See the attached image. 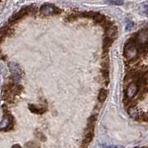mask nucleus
<instances>
[{
    "instance_id": "f257e3e1",
    "label": "nucleus",
    "mask_w": 148,
    "mask_h": 148,
    "mask_svg": "<svg viewBox=\"0 0 148 148\" xmlns=\"http://www.w3.org/2000/svg\"><path fill=\"white\" fill-rule=\"evenodd\" d=\"M22 91H23V87L21 84L14 82L10 80L3 87L2 97L8 103H13L15 101L16 97L18 95H20Z\"/></svg>"
},
{
    "instance_id": "f03ea898",
    "label": "nucleus",
    "mask_w": 148,
    "mask_h": 148,
    "mask_svg": "<svg viewBox=\"0 0 148 148\" xmlns=\"http://www.w3.org/2000/svg\"><path fill=\"white\" fill-rule=\"evenodd\" d=\"M3 111H4V119L0 122V131H10L14 127V118L12 115L9 113L8 109L7 108L6 106H3Z\"/></svg>"
},
{
    "instance_id": "7ed1b4c3",
    "label": "nucleus",
    "mask_w": 148,
    "mask_h": 148,
    "mask_svg": "<svg viewBox=\"0 0 148 148\" xmlns=\"http://www.w3.org/2000/svg\"><path fill=\"white\" fill-rule=\"evenodd\" d=\"M8 68L10 69L11 71V79L10 80L16 83H18L23 76V71L21 67L16 62L8 63Z\"/></svg>"
},
{
    "instance_id": "20e7f679",
    "label": "nucleus",
    "mask_w": 148,
    "mask_h": 148,
    "mask_svg": "<svg viewBox=\"0 0 148 148\" xmlns=\"http://www.w3.org/2000/svg\"><path fill=\"white\" fill-rule=\"evenodd\" d=\"M139 50L135 42H129L124 47V56L129 60H133L138 57Z\"/></svg>"
},
{
    "instance_id": "39448f33",
    "label": "nucleus",
    "mask_w": 148,
    "mask_h": 148,
    "mask_svg": "<svg viewBox=\"0 0 148 148\" xmlns=\"http://www.w3.org/2000/svg\"><path fill=\"white\" fill-rule=\"evenodd\" d=\"M39 11L42 15L44 16H53V15H58L62 12V10L59 8L56 7L53 4H44L39 8Z\"/></svg>"
},
{
    "instance_id": "423d86ee",
    "label": "nucleus",
    "mask_w": 148,
    "mask_h": 148,
    "mask_svg": "<svg viewBox=\"0 0 148 148\" xmlns=\"http://www.w3.org/2000/svg\"><path fill=\"white\" fill-rule=\"evenodd\" d=\"M27 15H29V11H28L27 7H24V8H21L17 13L14 14V15L10 18V20L8 21V23H10L11 25H13L14 23H16L17 21L21 20L22 18L26 17Z\"/></svg>"
},
{
    "instance_id": "0eeeda50",
    "label": "nucleus",
    "mask_w": 148,
    "mask_h": 148,
    "mask_svg": "<svg viewBox=\"0 0 148 148\" xmlns=\"http://www.w3.org/2000/svg\"><path fill=\"white\" fill-rule=\"evenodd\" d=\"M137 92H138V84H137L136 82H132L127 88V90H126V97H127V98H129V99H132V98H133V97L136 95Z\"/></svg>"
},
{
    "instance_id": "6e6552de",
    "label": "nucleus",
    "mask_w": 148,
    "mask_h": 148,
    "mask_svg": "<svg viewBox=\"0 0 148 148\" xmlns=\"http://www.w3.org/2000/svg\"><path fill=\"white\" fill-rule=\"evenodd\" d=\"M137 41H138V43L142 45H147L148 44V32L145 30L139 32V34H137Z\"/></svg>"
},
{
    "instance_id": "1a4fd4ad",
    "label": "nucleus",
    "mask_w": 148,
    "mask_h": 148,
    "mask_svg": "<svg viewBox=\"0 0 148 148\" xmlns=\"http://www.w3.org/2000/svg\"><path fill=\"white\" fill-rule=\"evenodd\" d=\"M29 108L30 110L32 111V113H35V114H44L46 110H47V108H37V106H35L34 105H29Z\"/></svg>"
},
{
    "instance_id": "9d476101",
    "label": "nucleus",
    "mask_w": 148,
    "mask_h": 148,
    "mask_svg": "<svg viewBox=\"0 0 148 148\" xmlns=\"http://www.w3.org/2000/svg\"><path fill=\"white\" fill-rule=\"evenodd\" d=\"M108 90H106V89H101L100 92H99V94H98V101L101 102V103H103V102H105L106 99V97H108Z\"/></svg>"
},
{
    "instance_id": "9b49d317",
    "label": "nucleus",
    "mask_w": 148,
    "mask_h": 148,
    "mask_svg": "<svg viewBox=\"0 0 148 148\" xmlns=\"http://www.w3.org/2000/svg\"><path fill=\"white\" fill-rule=\"evenodd\" d=\"M78 18H79V14H71V15H69L68 17H66V18H65V21L72 22V21H75Z\"/></svg>"
},
{
    "instance_id": "f8f14e48",
    "label": "nucleus",
    "mask_w": 148,
    "mask_h": 148,
    "mask_svg": "<svg viewBox=\"0 0 148 148\" xmlns=\"http://www.w3.org/2000/svg\"><path fill=\"white\" fill-rule=\"evenodd\" d=\"M112 43H113V40L112 39H110V38H108V37H106V38L104 40V49H108V48H109L110 47V45H112Z\"/></svg>"
},
{
    "instance_id": "ddd939ff",
    "label": "nucleus",
    "mask_w": 148,
    "mask_h": 148,
    "mask_svg": "<svg viewBox=\"0 0 148 148\" xmlns=\"http://www.w3.org/2000/svg\"><path fill=\"white\" fill-rule=\"evenodd\" d=\"M24 148H40V146L38 145V143H36L35 142L30 141V142L26 143Z\"/></svg>"
},
{
    "instance_id": "4468645a",
    "label": "nucleus",
    "mask_w": 148,
    "mask_h": 148,
    "mask_svg": "<svg viewBox=\"0 0 148 148\" xmlns=\"http://www.w3.org/2000/svg\"><path fill=\"white\" fill-rule=\"evenodd\" d=\"M35 135L38 136V137H39V139H40V140H41L42 142H45V141L46 140V139H45V136L44 134L42 133L41 132H38V131L35 132Z\"/></svg>"
},
{
    "instance_id": "2eb2a0df",
    "label": "nucleus",
    "mask_w": 148,
    "mask_h": 148,
    "mask_svg": "<svg viewBox=\"0 0 148 148\" xmlns=\"http://www.w3.org/2000/svg\"><path fill=\"white\" fill-rule=\"evenodd\" d=\"M133 28H134V23L132 21H129L127 23V26H126V31L130 32V31H132Z\"/></svg>"
},
{
    "instance_id": "dca6fc26",
    "label": "nucleus",
    "mask_w": 148,
    "mask_h": 148,
    "mask_svg": "<svg viewBox=\"0 0 148 148\" xmlns=\"http://www.w3.org/2000/svg\"><path fill=\"white\" fill-rule=\"evenodd\" d=\"M129 113H130V115L132 116V117H136L137 114H138V112L135 110V108H133L129 110Z\"/></svg>"
},
{
    "instance_id": "f3484780",
    "label": "nucleus",
    "mask_w": 148,
    "mask_h": 148,
    "mask_svg": "<svg viewBox=\"0 0 148 148\" xmlns=\"http://www.w3.org/2000/svg\"><path fill=\"white\" fill-rule=\"evenodd\" d=\"M124 1V0H112V4H116V5H121L122 2Z\"/></svg>"
},
{
    "instance_id": "a211bd4d",
    "label": "nucleus",
    "mask_w": 148,
    "mask_h": 148,
    "mask_svg": "<svg viewBox=\"0 0 148 148\" xmlns=\"http://www.w3.org/2000/svg\"><path fill=\"white\" fill-rule=\"evenodd\" d=\"M11 148H21V146L20 145H12Z\"/></svg>"
},
{
    "instance_id": "6ab92c4d",
    "label": "nucleus",
    "mask_w": 148,
    "mask_h": 148,
    "mask_svg": "<svg viewBox=\"0 0 148 148\" xmlns=\"http://www.w3.org/2000/svg\"><path fill=\"white\" fill-rule=\"evenodd\" d=\"M106 148H119L117 145H110V146H108Z\"/></svg>"
},
{
    "instance_id": "aec40b11",
    "label": "nucleus",
    "mask_w": 148,
    "mask_h": 148,
    "mask_svg": "<svg viewBox=\"0 0 148 148\" xmlns=\"http://www.w3.org/2000/svg\"><path fill=\"white\" fill-rule=\"evenodd\" d=\"M145 13L148 15V6H146V7L145 8Z\"/></svg>"
},
{
    "instance_id": "412c9836",
    "label": "nucleus",
    "mask_w": 148,
    "mask_h": 148,
    "mask_svg": "<svg viewBox=\"0 0 148 148\" xmlns=\"http://www.w3.org/2000/svg\"><path fill=\"white\" fill-rule=\"evenodd\" d=\"M133 148H148V147H145V146H143V147H133Z\"/></svg>"
}]
</instances>
